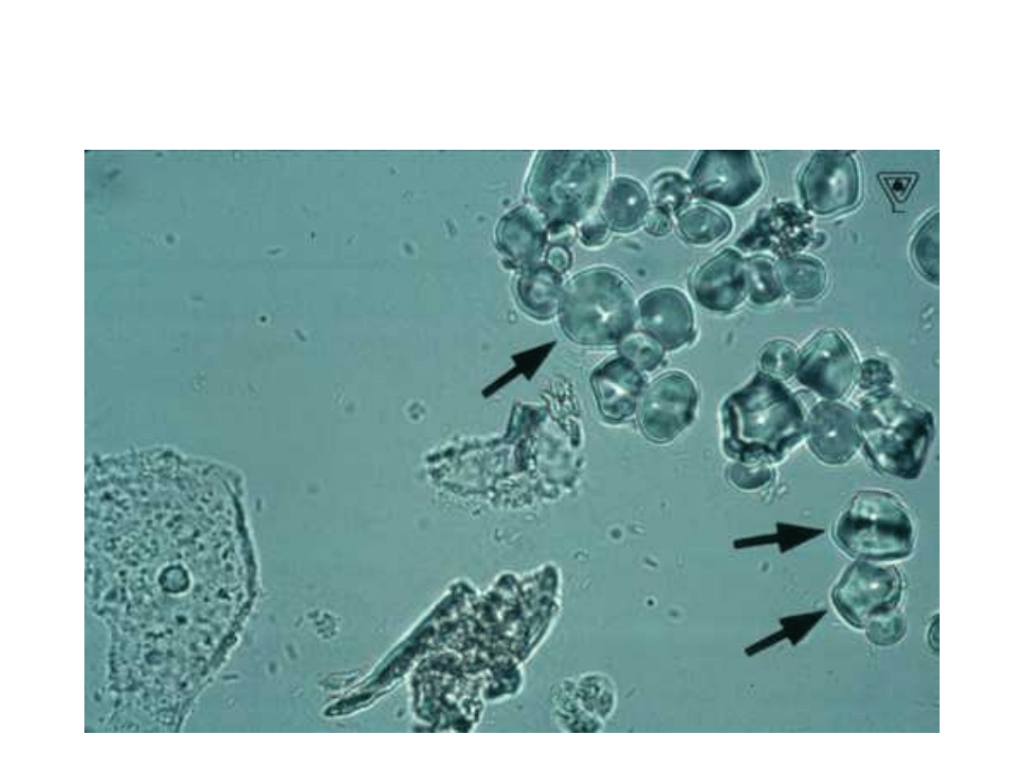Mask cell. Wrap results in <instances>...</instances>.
I'll list each match as a JSON object with an SVG mask.
<instances>
[{"instance_id": "6da1fadb", "label": "cell", "mask_w": 1024, "mask_h": 768, "mask_svg": "<svg viewBox=\"0 0 1024 768\" xmlns=\"http://www.w3.org/2000/svg\"><path fill=\"white\" fill-rule=\"evenodd\" d=\"M724 450L741 464L779 461L803 438L806 419L781 381L759 372L722 408Z\"/></svg>"}, {"instance_id": "7a4b0ae2", "label": "cell", "mask_w": 1024, "mask_h": 768, "mask_svg": "<svg viewBox=\"0 0 1024 768\" xmlns=\"http://www.w3.org/2000/svg\"><path fill=\"white\" fill-rule=\"evenodd\" d=\"M856 413L861 446L873 466L894 477L916 479L934 438L932 413L888 390L869 393Z\"/></svg>"}, {"instance_id": "3957f363", "label": "cell", "mask_w": 1024, "mask_h": 768, "mask_svg": "<svg viewBox=\"0 0 1024 768\" xmlns=\"http://www.w3.org/2000/svg\"><path fill=\"white\" fill-rule=\"evenodd\" d=\"M608 169L602 151H545L531 175V199L556 225L581 220L596 205Z\"/></svg>"}, {"instance_id": "277c9868", "label": "cell", "mask_w": 1024, "mask_h": 768, "mask_svg": "<svg viewBox=\"0 0 1024 768\" xmlns=\"http://www.w3.org/2000/svg\"><path fill=\"white\" fill-rule=\"evenodd\" d=\"M834 537L858 560L885 562L911 554L914 527L909 511L894 494L881 489L856 492L838 516Z\"/></svg>"}, {"instance_id": "5b68a950", "label": "cell", "mask_w": 1024, "mask_h": 768, "mask_svg": "<svg viewBox=\"0 0 1024 768\" xmlns=\"http://www.w3.org/2000/svg\"><path fill=\"white\" fill-rule=\"evenodd\" d=\"M563 296L561 321L575 340L610 345L632 332L633 292L615 271L595 269L582 273L570 282Z\"/></svg>"}, {"instance_id": "8992f818", "label": "cell", "mask_w": 1024, "mask_h": 768, "mask_svg": "<svg viewBox=\"0 0 1024 768\" xmlns=\"http://www.w3.org/2000/svg\"><path fill=\"white\" fill-rule=\"evenodd\" d=\"M901 594L902 578L896 567L858 560L834 586L832 601L849 624L864 628L872 619L897 609Z\"/></svg>"}, {"instance_id": "52a82bcc", "label": "cell", "mask_w": 1024, "mask_h": 768, "mask_svg": "<svg viewBox=\"0 0 1024 768\" xmlns=\"http://www.w3.org/2000/svg\"><path fill=\"white\" fill-rule=\"evenodd\" d=\"M858 361L850 342L836 330L817 333L799 355L796 378L826 400L844 398L857 382Z\"/></svg>"}, {"instance_id": "ba28073f", "label": "cell", "mask_w": 1024, "mask_h": 768, "mask_svg": "<svg viewBox=\"0 0 1024 768\" xmlns=\"http://www.w3.org/2000/svg\"><path fill=\"white\" fill-rule=\"evenodd\" d=\"M691 177L692 190L699 196L730 207L748 201L762 184L754 158L747 151L704 152Z\"/></svg>"}, {"instance_id": "9c48e42d", "label": "cell", "mask_w": 1024, "mask_h": 768, "mask_svg": "<svg viewBox=\"0 0 1024 768\" xmlns=\"http://www.w3.org/2000/svg\"><path fill=\"white\" fill-rule=\"evenodd\" d=\"M698 395L691 379L671 371L659 376L643 398L639 423L643 434L653 442L673 440L693 420Z\"/></svg>"}, {"instance_id": "30bf717a", "label": "cell", "mask_w": 1024, "mask_h": 768, "mask_svg": "<svg viewBox=\"0 0 1024 768\" xmlns=\"http://www.w3.org/2000/svg\"><path fill=\"white\" fill-rule=\"evenodd\" d=\"M799 186L805 207L816 214L850 208L859 193L855 161L846 151H819L804 169Z\"/></svg>"}, {"instance_id": "8fae6325", "label": "cell", "mask_w": 1024, "mask_h": 768, "mask_svg": "<svg viewBox=\"0 0 1024 768\" xmlns=\"http://www.w3.org/2000/svg\"><path fill=\"white\" fill-rule=\"evenodd\" d=\"M812 221L795 204L781 202L761 210L736 246L746 252L769 251L779 258L793 256L813 241Z\"/></svg>"}, {"instance_id": "7c38bea8", "label": "cell", "mask_w": 1024, "mask_h": 768, "mask_svg": "<svg viewBox=\"0 0 1024 768\" xmlns=\"http://www.w3.org/2000/svg\"><path fill=\"white\" fill-rule=\"evenodd\" d=\"M805 435L813 454L828 465L845 464L861 446L857 413L837 400H824L812 408Z\"/></svg>"}, {"instance_id": "4fadbf2b", "label": "cell", "mask_w": 1024, "mask_h": 768, "mask_svg": "<svg viewBox=\"0 0 1024 768\" xmlns=\"http://www.w3.org/2000/svg\"><path fill=\"white\" fill-rule=\"evenodd\" d=\"M646 333L666 350L690 343L695 335L692 308L687 298L673 288L647 293L638 304Z\"/></svg>"}, {"instance_id": "5bb4252c", "label": "cell", "mask_w": 1024, "mask_h": 768, "mask_svg": "<svg viewBox=\"0 0 1024 768\" xmlns=\"http://www.w3.org/2000/svg\"><path fill=\"white\" fill-rule=\"evenodd\" d=\"M692 291L705 308L732 311L747 295L745 259L736 250H723L699 268L692 281Z\"/></svg>"}, {"instance_id": "9a60e30c", "label": "cell", "mask_w": 1024, "mask_h": 768, "mask_svg": "<svg viewBox=\"0 0 1024 768\" xmlns=\"http://www.w3.org/2000/svg\"><path fill=\"white\" fill-rule=\"evenodd\" d=\"M592 381L603 414L617 421L634 413L645 383L638 369L623 357L600 367Z\"/></svg>"}, {"instance_id": "2e32d148", "label": "cell", "mask_w": 1024, "mask_h": 768, "mask_svg": "<svg viewBox=\"0 0 1024 768\" xmlns=\"http://www.w3.org/2000/svg\"><path fill=\"white\" fill-rule=\"evenodd\" d=\"M545 238L539 216L525 207L506 214L497 228L500 249L518 265H529L539 258Z\"/></svg>"}, {"instance_id": "e0dca14e", "label": "cell", "mask_w": 1024, "mask_h": 768, "mask_svg": "<svg viewBox=\"0 0 1024 768\" xmlns=\"http://www.w3.org/2000/svg\"><path fill=\"white\" fill-rule=\"evenodd\" d=\"M648 211L649 201L644 188L626 177L612 182L602 202V217L611 229L618 232L638 228Z\"/></svg>"}, {"instance_id": "ac0fdd59", "label": "cell", "mask_w": 1024, "mask_h": 768, "mask_svg": "<svg viewBox=\"0 0 1024 768\" xmlns=\"http://www.w3.org/2000/svg\"><path fill=\"white\" fill-rule=\"evenodd\" d=\"M783 290L799 300L820 296L826 286L823 264L812 257L793 255L780 258L775 264Z\"/></svg>"}, {"instance_id": "d6986e66", "label": "cell", "mask_w": 1024, "mask_h": 768, "mask_svg": "<svg viewBox=\"0 0 1024 768\" xmlns=\"http://www.w3.org/2000/svg\"><path fill=\"white\" fill-rule=\"evenodd\" d=\"M561 279L551 267L526 271L518 281L517 291L522 306L538 317L553 315L560 300Z\"/></svg>"}, {"instance_id": "ffe728a7", "label": "cell", "mask_w": 1024, "mask_h": 768, "mask_svg": "<svg viewBox=\"0 0 1024 768\" xmlns=\"http://www.w3.org/2000/svg\"><path fill=\"white\" fill-rule=\"evenodd\" d=\"M678 228L687 242L706 245L726 237L732 228V222L722 210L698 205L686 209L679 216Z\"/></svg>"}, {"instance_id": "44dd1931", "label": "cell", "mask_w": 1024, "mask_h": 768, "mask_svg": "<svg viewBox=\"0 0 1024 768\" xmlns=\"http://www.w3.org/2000/svg\"><path fill=\"white\" fill-rule=\"evenodd\" d=\"M939 219L938 213L927 218L919 227L911 243V256L918 271L930 282L939 280Z\"/></svg>"}, {"instance_id": "7402d4cb", "label": "cell", "mask_w": 1024, "mask_h": 768, "mask_svg": "<svg viewBox=\"0 0 1024 768\" xmlns=\"http://www.w3.org/2000/svg\"><path fill=\"white\" fill-rule=\"evenodd\" d=\"M747 294L758 305L769 304L782 296L784 290L772 261L763 256L745 260Z\"/></svg>"}, {"instance_id": "603a6c76", "label": "cell", "mask_w": 1024, "mask_h": 768, "mask_svg": "<svg viewBox=\"0 0 1024 768\" xmlns=\"http://www.w3.org/2000/svg\"><path fill=\"white\" fill-rule=\"evenodd\" d=\"M692 187L681 175L665 173L659 175L651 186L655 207L670 213H678L690 202Z\"/></svg>"}, {"instance_id": "cb8c5ba5", "label": "cell", "mask_w": 1024, "mask_h": 768, "mask_svg": "<svg viewBox=\"0 0 1024 768\" xmlns=\"http://www.w3.org/2000/svg\"><path fill=\"white\" fill-rule=\"evenodd\" d=\"M621 357L640 370H653L663 359L661 345L643 332H630L619 342Z\"/></svg>"}, {"instance_id": "d4e9b609", "label": "cell", "mask_w": 1024, "mask_h": 768, "mask_svg": "<svg viewBox=\"0 0 1024 768\" xmlns=\"http://www.w3.org/2000/svg\"><path fill=\"white\" fill-rule=\"evenodd\" d=\"M799 355L800 353L792 343L775 340L764 347L760 363L770 376L785 379L796 372Z\"/></svg>"}, {"instance_id": "484cf974", "label": "cell", "mask_w": 1024, "mask_h": 768, "mask_svg": "<svg viewBox=\"0 0 1024 768\" xmlns=\"http://www.w3.org/2000/svg\"><path fill=\"white\" fill-rule=\"evenodd\" d=\"M868 638L878 645H889L901 639L905 633V620L895 609L872 619L865 627Z\"/></svg>"}, {"instance_id": "4316f807", "label": "cell", "mask_w": 1024, "mask_h": 768, "mask_svg": "<svg viewBox=\"0 0 1024 768\" xmlns=\"http://www.w3.org/2000/svg\"><path fill=\"white\" fill-rule=\"evenodd\" d=\"M893 379L890 366L880 359H866L858 368V385L869 393L888 390Z\"/></svg>"}, {"instance_id": "83f0119b", "label": "cell", "mask_w": 1024, "mask_h": 768, "mask_svg": "<svg viewBox=\"0 0 1024 768\" xmlns=\"http://www.w3.org/2000/svg\"><path fill=\"white\" fill-rule=\"evenodd\" d=\"M918 178L919 174L914 172H884L878 175L881 185L894 204L907 200Z\"/></svg>"}, {"instance_id": "f1b7e54d", "label": "cell", "mask_w": 1024, "mask_h": 768, "mask_svg": "<svg viewBox=\"0 0 1024 768\" xmlns=\"http://www.w3.org/2000/svg\"><path fill=\"white\" fill-rule=\"evenodd\" d=\"M609 226L602 216H591L581 226L582 242L587 246L603 244L608 237Z\"/></svg>"}, {"instance_id": "f546056e", "label": "cell", "mask_w": 1024, "mask_h": 768, "mask_svg": "<svg viewBox=\"0 0 1024 768\" xmlns=\"http://www.w3.org/2000/svg\"><path fill=\"white\" fill-rule=\"evenodd\" d=\"M771 477V473L764 466L756 468H746L736 465L732 468L731 478L738 486L743 488H753L765 484Z\"/></svg>"}, {"instance_id": "4dcf8cb0", "label": "cell", "mask_w": 1024, "mask_h": 768, "mask_svg": "<svg viewBox=\"0 0 1024 768\" xmlns=\"http://www.w3.org/2000/svg\"><path fill=\"white\" fill-rule=\"evenodd\" d=\"M644 224L645 230L653 236H664L672 227L670 215L657 207L648 211Z\"/></svg>"}, {"instance_id": "1f68e13d", "label": "cell", "mask_w": 1024, "mask_h": 768, "mask_svg": "<svg viewBox=\"0 0 1024 768\" xmlns=\"http://www.w3.org/2000/svg\"><path fill=\"white\" fill-rule=\"evenodd\" d=\"M547 261L553 270L563 272L569 267L570 256L566 249L556 246L548 251Z\"/></svg>"}]
</instances>
